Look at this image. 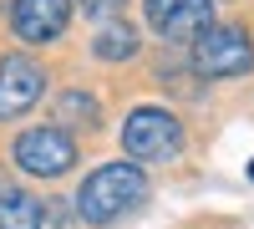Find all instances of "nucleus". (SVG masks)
Here are the masks:
<instances>
[{
	"label": "nucleus",
	"instance_id": "obj_1",
	"mask_svg": "<svg viewBox=\"0 0 254 229\" xmlns=\"http://www.w3.org/2000/svg\"><path fill=\"white\" fill-rule=\"evenodd\" d=\"M142 199H147V173L137 163H102L76 189V214L87 224H117L122 214H132Z\"/></svg>",
	"mask_w": 254,
	"mask_h": 229
},
{
	"label": "nucleus",
	"instance_id": "obj_2",
	"mask_svg": "<svg viewBox=\"0 0 254 229\" xmlns=\"http://www.w3.org/2000/svg\"><path fill=\"white\" fill-rule=\"evenodd\" d=\"M122 148L132 153L137 163H168L183 148V122L168 107H137L132 117L122 122Z\"/></svg>",
	"mask_w": 254,
	"mask_h": 229
},
{
	"label": "nucleus",
	"instance_id": "obj_3",
	"mask_svg": "<svg viewBox=\"0 0 254 229\" xmlns=\"http://www.w3.org/2000/svg\"><path fill=\"white\" fill-rule=\"evenodd\" d=\"M254 67V41L244 26H208L193 41V72L198 76H239Z\"/></svg>",
	"mask_w": 254,
	"mask_h": 229
},
{
	"label": "nucleus",
	"instance_id": "obj_4",
	"mask_svg": "<svg viewBox=\"0 0 254 229\" xmlns=\"http://www.w3.org/2000/svg\"><path fill=\"white\" fill-rule=\"evenodd\" d=\"M15 168L31 178H61L76 163V138L66 128H31L15 138Z\"/></svg>",
	"mask_w": 254,
	"mask_h": 229
},
{
	"label": "nucleus",
	"instance_id": "obj_5",
	"mask_svg": "<svg viewBox=\"0 0 254 229\" xmlns=\"http://www.w3.org/2000/svg\"><path fill=\"white\" fill-rule=\"evenodd\" d=\"M41 92H46V67L31 56H20L10 51L5 61H0V122H10V117H26Z\"/></svg>",
	"mask_w": 254,
	"mask_h": 229
},
{
	"label": "nucleus",
	"instance_id": "obj_6",
	"mask_svg": "<svg viewBox=\"0 0 254 229\" xmlns=\"http://www.w3.org/2000/svg\"><path fill=\"white\" fill-rule=\"evenodd\" d=\"M142 15L163 41H198L214 26V0H142Z\"/></svg>",
	"mask_w": 254,
	"mask_h": 229
},
{
	"label": "nucleus",
	"instance_id": "obj_7",
	"mask_svg": "<svg viewBox=\"0 0 254 229\" xmlns=\"http://www.w3.org/2000/svg\"><path fill=\"white\" fill-rule=\"evenodd\" d=\"M71 20V0H15L10 5V31L31 46H46L66 31Z\"/></svg>",
	"mask_w": 254,
	"mask_h": 229
},
{
	"label": "nucleus",
	"instance_id": "obj_8",
	"mask_svg": "<svg viewBox=\"0 0 254 229\" xmlns=\"http://www.w3.org/2000/svg\"><path fill=\"white\" fill-rule=\"evenodd\" d=\"M0 229H41V199L26 189H0Z\"/></svg>",
	"mask_w": 254,
	"mask_h": 229
},
{
	"label": "nucleus",
	"instance_id": "obj_9",
	"mask_svg": "<svg viewBox=\"0 0 254 229\" xmlns=\"http://www.w3.org/2000/svg\"><path fill=\"white\" fill-rule=\"evenodd\" d=\"M92 51H97V61H127V56H137V31L122 26V20H107V26H97Z\"/></svg>",
	"mask_w": 254,
	"mask_h": 229
},
{
	"label": "nucleus",
	"instance_id": "obj_10",
	"mask_svg": "<svg viewBox=\"0 0 254 229\" xmlns=\"http://www.w3.org/2000/svg\"><path fill=\"white\" fill-rule=\"evenodd\" d=\"M56 122H76V128H97L102 122V107L87 97V92H61L56 97Z\"/></svg>",
	"mask_w": 254,
	"mask_h": 229
},
{
	"label": "nucleus",
	"instance_id": "obj_11",
	"mask_svg": "<svg viewBox=\"0 0 254 229\" xmlns=\"http://www.w3.org/2000/svg\"><path fill=\"white\" fill-rule=\"evenodd\" d=\"M81 10H87L92 20H102V26H107V20H117V10L127 5V0H76Z\"/></svg>",
	"mask_w": 254,
	"mask_h": 229
},
{
	"label": "nucleus",
	"instance_id": "obj_12",
	"mask_svg": "<svg viewBox=\"0 0 254 229\" xmlns=\"http://www.w3.org/2000/svg\"><path fill=\"white\" fill-rule=\"evenodd\" d=\"M249 178H254V163H249Z\"/></svg>",
	"mask_w": 254,
	"mask_h": 229
}]
</instances>
